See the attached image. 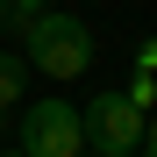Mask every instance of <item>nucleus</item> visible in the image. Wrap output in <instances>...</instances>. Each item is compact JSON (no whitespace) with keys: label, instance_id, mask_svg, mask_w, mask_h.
<instances>
[{"label":"nucleus","instance_id":"obj_1","mask_svg":"<svg viewBox=\"0 0 157 157\" xmlns=\"http://www.w3.org/2000/svg\"><path fill=\"white\" fill-rule=\"evenodd\" d=\"M21 43H29L21 64L43 71V78H86V71H93V29H86L78 14H57V7H50Z\"/></svg>","mask_w":157,"mask_h":157},{"label":"nucleus","instance_id":"obj_2","mask_svg":"<svg viewBox=\"0 0 157 157\" xmlns=\"http://www.w3.org/2000/svg\"><path fill=\"white\" fill-rule=\"evenodd\" d=\"M143 121L121 93H93L86 107H78V150L86 157H136L143 150Z\"/></svg>","mask_w":157,"mask_h":157},{"label":"nucleus","instance_id":"obj_3","mask_svg":"<svg viewBox=\"0 0 157 157\" xmlns=\"http://www.w3.org/2000/svg\"><path fill=\"white\" fill-rule=\"evenodd\" d=\"M14 150L21 157H86L78 150V107L71 100H29L21 107V128H14Z\"/></svg>","mask_w":157,"mask_h":157},{"label":"nucleus","instance_id":"obj_4","mask_svg":"<svg viewBox=\"0 0 157 157\" xmlns=\"http://www.w3.org/2000/svg\"><path fill=\"white\" fill-rule=\"evenodd\" d=\"M21 93H29V64H21L14 50H0V114L21 107Z\"/></svg>","mask_w":157,"mask_h":157},{"label":"nucleus","instance_id":"obj_5","mask_svg":"<svg viewBox=\"0 0 157 157\" xmlns=\"http://www.w3.org/2000/svg\"><path fill=\"white\" fill-rule=\"evenodd\" d=\"M43 14H50V0H7V29H14V36H29Z\"/></svg>","mask_w":157,"mask_h":157},{"label":"nucleus","instance_id":"obj_6","mask_svg":"<svg viewBox=\"0 0 157 157\" xmlns=\"http://www.w3.org/2000/svg\"><path fill=\"white\" fill-rule=\"evenodd\" d=\"M136 71H143V78H157V36H143V43H136Z\"/></svg>","mask_w":157,"mask_h":157},{"label":"nucleus","instance_id":"obj_7","mask_svg":"<svg viewBox=\"0 0 157 157\" xmlns=\"http://www.w3.org/2000/svg\"><path fill=\"white\" fill-rule=\"evenodd\" d=\"M136 157H157V114L143 121V150H136Z\"/></svg>","mask_w":157,"mask_h":157},{"label":"nucleus","instance_id":"obj_8","mask_svg":"<svg viewBox=\"0 0 157 157\" xmlns=\"http://www.w3.org/2000/svg\"><path fill=\"white\" fill-rule=\"evenodd\" d=\"M0 21H7V0H0Z\"/></svg>","mask_w":157,"mask_h":157},{"label":"nucleus","instance_id":"obj_9","mask_svg":"<svg viewBox=\"0 0 157 157\" xmlns=\"http://www.w3.org/2000/svg\"><path fill=\"white\" fill-rule=\"evenodd\" d=\"M0 157H21V150H0Z\"/></svg>","mask_w":157,"mask_h":157},{"label":"nucleus","instance_id":"obj_10","mask_svg":"<svg viewBox=\"0 0 157 157\" xmlns=\"http://www.w3.org/2000/svg\"><path fill=\"white\" fill-rule=\"evenodd\" d=\"M0 136H7V128H0Z\"/></svg>","mask_w":157,"mask_h":157}]
</instances>
